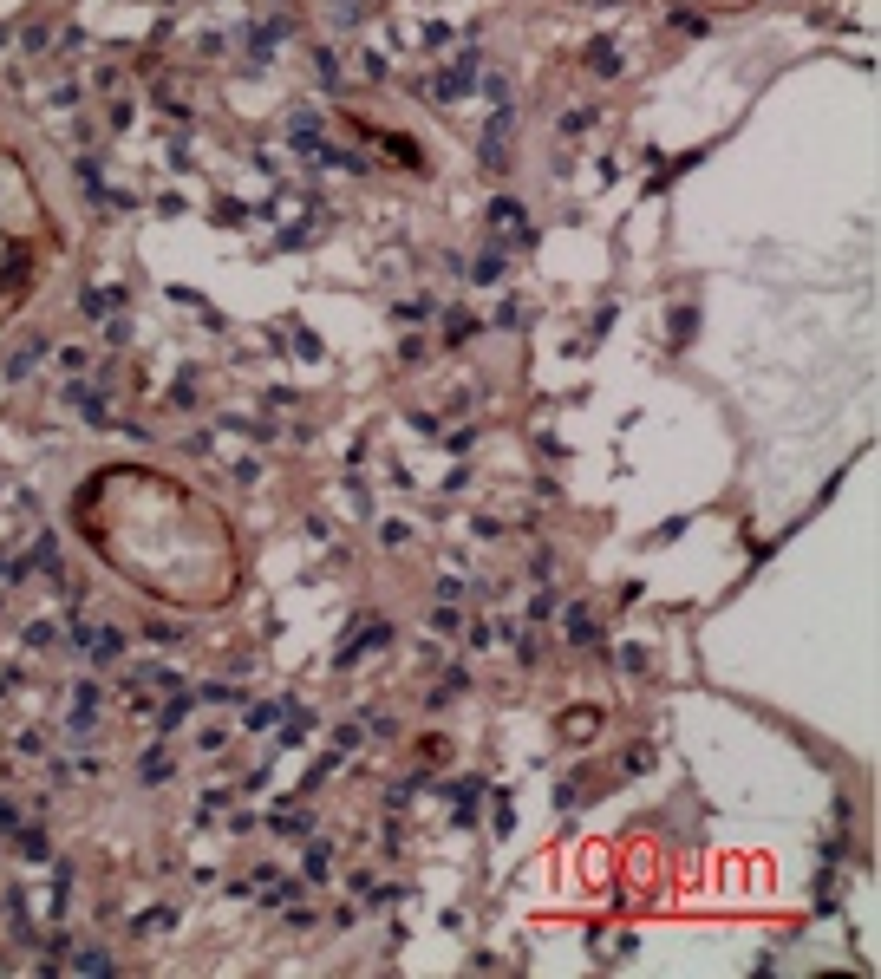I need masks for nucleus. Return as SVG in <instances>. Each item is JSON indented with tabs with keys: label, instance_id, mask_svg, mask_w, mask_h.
Masks as SVG:
<instances>
[{
	"label": "nucleus",
	"instance_id": "nucleus-2",
	"mask_svg": "<svg viewBox=\"0 0 881 979\" xmlns=\"http://www.w3.org/2000/svg\"><path fill=\"white\" fill-rule=\"evenodd\" d=\"M490 222H496V235H503V229L523 235V203H510V196H503V203H490Z\"/></svg>",
	"mask_w": 881,
	"mask_h": 979
},
{
	"label": "nucleus",
	"instance_id": "nucleus-1",
	"mask_svg": "<svg viewBox=\"0 0 881 979\" xmlns=\"http://www.w3.org/2000/svg\"><path fill=\"white\" fill-rule=\"evenodd\" d=\"M594 725H601V712H594V705H581V712H568L555 731H562V745H588V738H594Z\"/></svg>",
	"mask_w": 881,
	"mask_h": 979
},
{
	"label": "nucleus",
	"instance_id": "nucleus-3",
	"mask_svg": "<svg viewBox=\"0 0 881 979\" xmlns=\"http://www.w3.org/2000/svg\"><path fill=\"white\" fill-rule=\"evenodd\" d=\"M568 640H575V647H588V640H594V621H588V607H575V614H568Z\"/></svg>",
	"mask_w": 881,
	"mask_h": 979
}]
</instances>
